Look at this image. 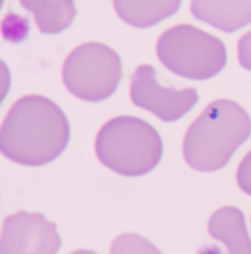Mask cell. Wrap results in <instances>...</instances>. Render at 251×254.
<instances>
[{"mask_svg":"<svg viewBox=\"0 0 251 254\" xmlns=\"http://www.w3.org/2000/svg\"><path fill=\"white\" fill-rule=\"evenodd\" d=\"M156 54L170 71L192 80L217 76L228 61L226 46L219 37L189 24L164 31L156 43Z\"/></svg>","mask_w":251,"mask_h":254,"instance_id":"4","label":"cell"},{"mask_svg":"<svg viewBox=\"0 0 251 254\" xmlns=\"http://www.w3.org/2000/svg\"><path fill=\"white\" fill-rule=\"evenodd\" d=\"M122 79V63L110 46L89 42L70 52L63 65V82L74 97L97 103L112 97Z\"/></svg>","mask_w":251,"mask_h":254,"instance_id":"5","label":"cell"},{"mask_svg":"<svg viewBox=\"0 0 251 254\" xmlns=\"http://www.w3.org/2000/svg\"><path fill=\"white\" fill-rule=\"evenodd\" d=\"M9 85H10V76H9V70L6 67V64L3 61H0V103L3 101V98L6 97L7 91H9Z\"/></svg>","mask_w":251,"mask_h":254,"instance_id":"16","label":"cell"},{"mask_svg":"<svg viewBox=\"0 0 251 254\" xmlns=\"http://www.w3.org/2000/svg\"><path fill=\"white\" fill-rule=\"evenodd\" d=\"M182 0H113L118 16L137 28L153 27L173 16Z\"/></svg>","mask_w":251,"mask_h":254,"instance_id":"10","label":"cell"},{"mask_svg":"<svg viewBox=\"0 0 251 254\" xmlns=\"http://www.w3.org/2000/svg\"><path fill=\"white\" fill-rule=\"evenodd\" d=\"M164 144L159 132L135 116H118L106 122L95 138V153L109 170L138 177L150 173L161 161Z\"/></svg>","mask_w":251,"mask_h":254,"instance_id":"3","label":"cell"},{"mask_svg":"<svg viewBox=\"0 0 251 254\" xmlns=\"http://www.w3.org/2000/svg\"><path fill=\"white\" fill-rule=\"evenodd\" d=\"M110 254H162L161 250L146 238L135 234H124L118 237L112 247Z\"/></svg>","mask_w":251,"mask_h":254,"instance_id":"12","label":"cell"},{"mask_svg":"<svg viewBox=\"0 0 251 254\" xmlns=\"http://www.w3.org/2000/svg\"><path fill=\"white\" fill-rule=\"evenodd\" d=\"M237 182L240 189L251 196V150L241 161L237 171Z\"/></svg>","mask_w":251,"mask_h":254,"instance_id":"14","label":"cell"},{"mask_svg":"<svg viewBox=\"0 0 251 254\" xmlns=\"http://www.w3.org/2000/svg\"><path fill=\"white\" fill-rule=\"evenodd\" d=\"M238 61L241 67L251 71V31L246 33L238 42Z\"/></svg>","mask_w":251,"mask_h":254,"instance_id":"15","label":"cell"},{"mask_svg":"<svg viewBox=\"0 0 251 254\" xmlns=\"http://www.w3.org/2000/svg\"><path fill=\"white\" fill-rule=\"evenodd\" d=\"M70 140L64 112L49 98L27 95L18 100L0 128V153L28 167L57 159Z\"/></svg>","mask_w":251,"mask_h":254,"instance_id":"1","label":"cell"},{"mask_svg":"<svg viewBox=\"0 0 251 254\" xmlns=\"http://www.w3.org/2000/svg\"><path fill=\"white\" fill-rule=\"evenodd\" d=\"M21 3L34 15L39 30L46 34L64 31L76 16L73 0H21Z\"/></svg>","mask_w":251,"mask_h":254,"instance_id":"11","label":"cell"},{"mask_svg":"<svg viewBox=\"0 0 251 254\" xmlns=\"http://www.w3.org/2000/svg\"><path fill=\"white\" fill-rule=\"evenodd\" d=\"M192 15L225 33L251 24V0H192Z\"/></svg>","mask_w":251,"mask_h":254,"instance_id":"8","label":"cell"},{"mask_svg":"<svg viewBox=\"0 0 251 254\" xmlns=\"http://www.w3.org/2000/svg\"><path fill=\"white\" fill-rule=\"evenodd\" d=\"M208 234L225 244L229 254H251L244 213L237 207L217 210L208 222Z\"/></svg>","mask_w":251,"mask_h":254,"instance_id":"9","label":"cell"},{"mask_svg":"<svg viewBox=\"0 0 251 254\" xmlns=\"http://www.w3.org/2000/svg\"><path fill=\"white\" fill-rule=\"evenodd\" d=\"M71 254H97V253H94V252H91V250H77V252H73Z\"/></svg>","mask_w":251,"mask_h":254,"instance_id":"17","label":"cell"},{"mask_svg":"<svg viewBox=\"0 0 251 254\" xmlns=\"http://www.w3.org/2000/svg\"><path fill=\"white\" fill-rule=\"evenodd\" d=\"M129 97L134 106L144 109L164 122H176L189 113L198 103L195 88H165L156 79V70L143 64L131 76Z\"/></svg>","mask_w":251,"mask_h":254,"instance_id":"6","label":"cell"},{"mask_svg":"<svg viewBox=\"0 0 251 254\" xmlns=\"http://www.w3.org/2000/svg\"><path fill=\"white\" fill-rule=\"evenodd\" d=\"M60 246L57 226L43 214L19 211L3 223L0 254H57Z\"/></svg>","mask_w":251,"mask_h":254,"instance_id":"7","label":"cell"},{"mask_svg":"<svg viewBox=\"0 0 251 254\" xmlns=\"http://www.w3.org/2000/svg\"><path fill=\"white\" fill-rule=\"evenodd\" d=\"M251 135V119L232 100H216L189 127L183 140V156L201 173L222 170Z\"/></svg>","mask_w":251,"mask_h":254,"instance_id":"2","label":"cell"},{"mask_svg":"<svg viewBox=\"0 0 251 254\" xmlns=\"http://www.w3.org/2000/svg\"><path fill=\"white\" fill-rule=\"evenodd\" d=\"M27 30H28L27 21L21 19L19 16H15V15H9L3 21V25H1L3 36L6 39H10V40H18V39L25 37Z\"/></svg>","mask_w":251,"mask_h":254,"instance_id":"13","label":"cell"},{"mask_svg":"<svg viewBox=\"0 0 251 254\" xmlns=\"http://www.w3.org/2000/svg\"><path fill=\"white\" fill-rule=\"evenodd\" d=\"M1 4H3V0H0V7H1Z\"/></svg>","mask_w":251,"mask_h":254,"instance_id":"18","label":"cell"}]
</instances>
